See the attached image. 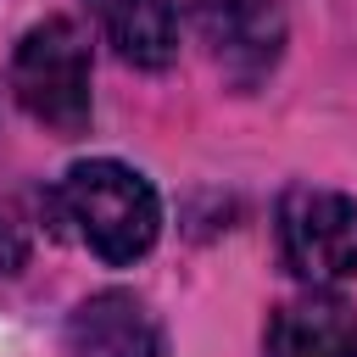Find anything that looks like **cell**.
<instances>
[{
  "label": "cell",
  "instance_id": "cell-1",
  "mask_svg": "<svg viewBox=\"0 0 357 357\" xmlns=\"http://www.w3.org/2000/svg\"><path fill=\"white\" fill-rule=\"evenodd\" d=\"M50 206H56L61 229L84 251H95L106 268L139 262L162 234V201H156L151 178L117 156L73 162L61 173V184L50 190Z\"/></svg>",
  "mask_w": 357,
  "mask_h": 357
},
{
  "label": "cell",
  "instance_id": "cell-2",
  "mask_svg": "<svg viewBox=\"0 0 357 357\" xmlns=\"http://www.w3.org/2000/svg\"><path fill=\"white\" fill-rule=\"evenodd\" d=\"M11 95L39 128H50L61 139L89 128V112H95L89 45H84L73 17H45L17 39V50H11Z\"/></svg>",
  "mask_w": 357,
  "mask_h": 357
},
{
  "label": "cell",
  "instance_id": "cell-3",
  "mask_svg": "<svg viewBox=\"0 0 357 357\" xmlns=\"http://www.w3.org/2000/svg\"><path fill=\"white\" fill-rule=\"evenodd\" d=\"M279 251L307 290L346 284L357 273V201L318 184H290L279 195Z\"/></svg>",
  "mask_w": 357,
  "mask_h": 357
},
{
  "label": "cell",
  "instance_id": "cell-4",
  "mask_svg": "<svg viewBox=\"0 0 357 357\" xmlns=\"http://www.w3.org/2000/svg\"><path fill=\"white\" fill-rule=\"evenodd\" d=\"M206 45L234 89H257L284 50V17L273 0H195Z\"/></svg>",
  "mask_w": 357,
  "mask_h": 357
},
{
  "label": "cell",
  "instance_id": "cell-5",
  "mask_svg": "<svg viewBox=\"0 0 357 357\" xmlns=\"http://www.w3.org/2000/svg\"><path fill=\"white\" fill-rule=\"evenodd\" d=\"M67 357H167V335L134 290H95L67 318Z\"/></svg>",
  "mask_w": 357,
  "mask_h": 357
},
{
  "label": "cell",
  "instance_id": "cell-6",
  "mask_svg": "<svg viewBox=\"0 0 357 357\" xmlns=\"http://www.w3.org/2000/svg\"><path fill=\"white\" fill-rule=\"evenodd\" d=\"M262 357H357V312L329 290H307L268 318Z\"/></svg>",
  "mask_w": 357,
  "mask_h": 357
},
{
  "label": "cell",
  "instance_id": "cell-7",
  "mask_svg": "<svg viewBox=\"0 0 357 357\" xmlns=\"http://www.w3.org/2000/svg\"><path fill=\"white\" fill-rule=\"evenodd\" d=\"M95 28L128 67H167L178 56V6L173 0H89Z\"/></svg>",
  "mask_w": 357,
  "mask_h": 357
}]
</instances>
